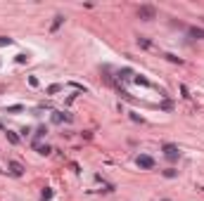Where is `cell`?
<instances>
[{
  "label": "cell",
  "mask_w": 204,
  "mask_h": 201,
  "mask_svg": "<svg viewBox=\"0 0 204 201\" xmlns=\"http://www.w3.org/2000/svg\"><path fill=\"white\" fill-rule=\"evenodd\" d=\"M62 21H64V17H62V14H57V17H55V21H52V31H57Z\"/></svg>",
  "instance_id": "cell-6"
},
{
  "label": "cell",
  "mask_w": 204,
  "mask_h": 201,
  "mask_svg": "<svg viewBox=\"0 0 204 201\" xmlns=\"http://www.w3.org/2000/svg\"><path fill=\"white\" fill-rule=\"evenodd\" d=\"M45 132H48V128H45V126H40V128H38V130H36V140H38V137H43Z\"/></svg>",
  "instance_id": "cell-10"
},
{
  "label": "cell",
  "mask_w": 204,
  "mask_h": 201,
  "mask_svg": "<svg viewBox=\"0 0 204 201\" xmlns=\"http://www.w3.org/2000/svg\"><path fill=\"white\" fill-rule=\"evenodd\" d=\"M164 57H166V59H171V62H178V64H180V59H178L176 54H164Z\"/></svg>",
  "instance_id": "cell-14"
},
{
  "label": "cell",
  "mask_w": 204,
  "mask_h": 201,
  "mask_svg": "<svg viewBox=\"0 0 204 201\" xmlns=\"http://www.w3.org/2000/svg\"><path fill=\"white\" fill-rule=\"evenodd\" d=\"M138 166H140V168H154V159H152V156H145V154H140V156H138Z\"/></svg>",
  "instance_id": "cell-2"
},
{
  "label": "cell",
  "mask_w": 204,
  "mask_h": 201,
  "mask_svg": "<svg viewBox=\"0 0 204 201\" xmlns=\"http://www.w3.org/2000/svg\"><path fill=\"white\" fill-rule=\"evenodd\" d=\"M10 173H12V175H17V178H19V175L24 173L22 163H17V161H10Z\"/></svg>",
  "instance_id": "cell-4"
},
{
  "label": "cell",
  "mask_w": 204,
  "mask_h": 201,
  "mask_svg": "<svg viewBox=\"0 0 204 201\" xmlns=\"http://www.w3.org/2000/svg\"><path fill=\"white\" fill-rule=\"evenodd\" d=\"M10 43H12L10 38H0V45H10Z\"/></svg>",
  "instance_id": "cell-16"
},
{
  "label": "cell",
  "mask_w": 204,
  "mask_h": 201,
  "mask_svg": "<svg viewBox=\"0 0 204 201\" xmlns=\"http://www.w3.org/2000/svg\"><path fill=\"white\" fill-rule=\"evenodd\" d=\"M7 140H10L12 144H17V142H19V137H17V135H14L12 130H7Z\"/></svg>",
  "instance_id": "cell-9"
},
{
  "label": "cell",
  "mask_w": 204,
  "mask_h": 201,
  "mask_svg": "<svg viewBox=\"0 0 204 201\" xmlns=\"http://www.w3.org/2000/svg\"><path fill=\"white\" fill-rule=\"evenodd\" d=\"M190 36H195V38H204V31H202V28H190Z\"/></svg>",
  "instance_id": "cell-8"
},
{
  "label": "cell",
  "mask_w": 204,
  "mask_h": 201,
  "mask_svg": "<svg viewBox=\"0 0 204 201\" xmlns=\"http://www.w3.org/2000/svg\"><path fill=\"white\" fill-rule=\"evenodd\" d=\"M50 196H52V189L45 187V189H43V201H50Z\"/></svg>",
  "instance_id": "cell-11"
},
{
  "label": "cell",
  "mask_w": 204,
  "mask_h": 201,
  "mask_svg": "<svg viewBox=\"0 0 204 201\" xmlns=\"http://www.w3.org/2000/svg\"><path fill=\"white\" fill-rule=\"evenodd\" d=\"M59 88H62V85H50V88H48V92H50V95H52V92H57Z\"/></svg>",
  "instance_id": "cell-13"
},
{
  "label": "cell",
  "mask_w": 204,
  "mask_h": 201,
  "mask_svg": "<svg viewBox=\"0 0 204 201\" xmlns=\"http://www.w3.org/2000/svg\"><path fill=\"white\" fill-rule=\"evenodd\" d=\"M164 175H166V178H173V175H176V170L169 168V170H164Z\"/></svg>",
  "instance_id": "cell-15"
},
{
  "label": "cell",
  "mask_w": 204,
  "mask_h": 201,
  "mask_svg": "<svg viewBox=\"0 0 204 201\" xmlns=\"http://www.w3.org/2000/svg\"><path fill=\"white\" fill-rule=\"evenodd\" d=\"M55 121H57V123H62V121L69 123V121H71V116H69V114H55Z\"/></svg>",
  "instance_id": "cell-5"
},
{
  "label": "cell",
  "mask_w": 204,
  "mask_h": 201,
  "mask_svg": "<svg viewBox=\"0 0 204 201\" xmlns=\"http://www.w3.org/2000/svg\"><path fill=\"white\" fill-rule=\"evenodd\" d=\"M36 149H38V154H50V152H52L48 144H36Z\"/></svg>",
  "instance_id": "cell-7"
},
{
  "label": "cell",
  "mask_w": 204,
  "mask_h": 201,
  "mask_svg": "<svg viewBox=\"0 0 204 201\" xmlns=\"http://www.w3.org/2000/svg\"><path fill=\"white\" fill-rule=\"evenodd\" d=\"M138 43L142 45V48H152V45H150V40H145V38H138Z\"/></svg>",
  "instance_id": "cell-12"
},
{
  "label": "cell",
  "mask_w": 204,
  "mask_h": 201,
  "mask_svg": "<svg viewBox=\"0 0 204 201\" xmlns=\"http://www.w3.org/2000/svg\"><path fill=\"white\" fill-rule=\"evenodd\" d=\"M164 154H166V156H169V159H178V154H180V152H178V147H176V144H164Z\"/></svg>",
  "instance_id": "cell-3"
},
{
  "label": "cell",
  "mask_w": 204,
  "mask_h": 201,
  "mask_svg": "<svg viewBox=\"0 0 204 201\" xmlns=\"http://www.w3.org/2000/svg\"><path fill=\"white\" fill-rule=\"evenodd\" d=\"M138 14H140V19L150 21V19H154V7H150V5H142V7L138 10Z\"/></svg>",
  "instance_id": "cell-1"
},
{
  "label": "cell",
  "mask_w": 204,
  "mask_h": 201,
  "mask_svg": "<svg viewBox=\"0 0 204 201\" xmlns=\"http://www.w3.org/2000/svg\"><path fill=\"white\" fill-rule=\"evenodd\" d=\"M164 201H169V199H164Z\"/></svg>",
  "instance_id": "cell-17"
}]
</instances>
